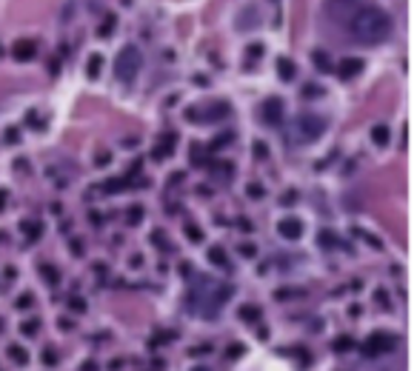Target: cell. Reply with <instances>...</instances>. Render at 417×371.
I'll use <instances>...</instances> for the list:
<instances>
[{
    "label": "cell",
    "instance_id": "ac0fdd59",
    "mask_svg": "<svg viewBox=\"0 0 417 371\" xmlns=\"http://www.w3.org/2000/svg\"><path fill=\"white\" fill-rule=\"evenodd\" d=\"M100 69H103V57H100V54H91V57H89V63H86V74L94 80V77L100 74Z\"/></svg>",
    "mask_w": 417,
    "mask_h": 371
},
{
    "label": "cell",
    "instance_id": "4fadbf2b",
    "mask_svg": "<svg viewBox=\"0 0 417 371\" xmlns=\"http://www.w3.org/2000/svg\"><path fill=\"white\" fill-rule=\"evenodd\" d=\"M175 134H169V140H166V137H163V140H160V146H157V149H154V160H163V157H169V154L175 152Z\"/></svg>",
    "mask_w": 417,
    "mask_h": 371
},
{
    "label": "cell",
    "instance_id": "f546056e",
    "mask_svg": "<svg viewBox=\"0 0 417 371\" xmlns=\"http://www.w3.org/2000/svg\"><path fill=\"white\" fill-rule=\"evenodd\" d=\"M111 29H114V18H106V20H103V26H100V37H109L111 35Z\"/></svg>",
    "mask_w": 417,
    "mask_h": 371
},
{
    "label": "cell",
    "instance_id": "d6986e66",
    "mask_svg": "<svg viewBox=\"0 0 417 371\" xmlns=\"http://www.w3.org/2000/svg\"><path fill=\"white\" fill-rule=\"evenodd\" d=\"M331 349H334V351H340V354H343V351H351V349H354V340H351L349 334H340V337H334Z\"/></svg>",
    "mask_w": 417,
    "mask_h": 371
},
{
    "label": "cell",
    "instance_id": "484cf974",
    "mask_svg": "<svg viewBox=\"0 0 417 371\" xmlns=\"http://www.w3.org/2000/svg\"><path fill=\"white\" fill-rule=\"evenodd\" d=\"M246 192H249V197H252V200H260V197L266 194L260 183H249V186H246Z\"/></svg>",
    "mask_w": 417,
    "mask_h": 371
},
{
    "label": "cell",
    "instance_id": "30bf717a",
    "mask_svg": "<svg viewBox=\"0 0 417 371\" xmlns=\"http://www.w3.org/2000/svg\"><path fill=\"white\" fill-rule=\"evenodd\" d=\"M360 71H363V60H360V57H346V60H340V66H337L340 80H351V77H357Z\"/></svg>",
    "mask_w": 417,
    "mask_h": 371
},
{
    "label": "cell",
    "instance_id": "44dd1931",
    "mask_svg": "<svg viewBox=\"0 0 417 371\" xmlns=\"http://www.w3.org/2000/svg\"><path fill=\"white\" fill-rule=\"evenodd\" d=\"M9 354H12V360H15L18 366H26V363H29V354H26L20 346H9Z\"/></svg>",
    "mask_w": 417,
    "mask_h": 371
},
{
    "label": "cell",
    "instance_id": "8992f818",
    "mask_svg": "<svg viewBox=\"0 0 417 371\" xmlns=\"http://www.w3.org/2000/svg\"><path fill=\"white\" fill-rule=\"evenodd\" d=\"M186 117H189V120H223V117H229V106H226V103H215V106H209L206 111L192 109V111H186Z\"/></svg>",
    "mask_w": 417,
    "mask_h": 371
},
{
    "label": "cell",
    "instance_id": "d4e9b609",
    "mask_svg": "<svg viewBox=\"0 0 417 371\" xmlns=\"http://www.w3.org/2000/svg\"><path fill=\"white\" fill-rule=\"evenodd\" d=\"M320 246H323V248H334V246H337V237H334L331 231H320Z\"/></svg>",
    "mask_w": 417,
    "mask_h": 371
},
{
    "label": "cell",
    "instance_id": "ab89813d",
    "mask_svg": "<svg viewBox=\"0 0 417 371\" xmlns=\"http://www.w3.org/2000/svg\"><path fill=\"white\" fill-rule=\"evenodd\" d=\"M6 197H9V192H6V189H0V209L6 206Z\"/></svg>",
    "mask_w": 417,
    "mask_h": 371
},
{
    "label": "cell",
    "instance_id": "1f68e13d",
    "mask_svg": "<svg viewBox=\"0 0 417 371\" xmlns=\"http://www.w3.org/2000/svg\"><path fill=\"white\" fill-rule=\"evenodd\" d=\"M357 234H360V237H363V240L369 243V246H374V248H383V243L377 240V237H372V234H366V231H357Z\"/></svg>",
    "mask_w": 417,
    "mask_h": 371
},
{
    "label": "cell",
    "instance_id": "e575fe53",
    "mask_svg": "<svg viewBox=\"0 0 417 371\" xmlns=\"http://www.w3.org/2000/svg\"><path fill=\"white\" fill-rule=\"evenodd\" d=\"M260 52H263V46H249V57H260Z\"/></svg>",
    "mask_w": 417,
    "mask_h": 371
},
{
    "label": "cell",
    "instance_id": "60d3db41",
    "mask_svg": "<svg viewBox=\"0 0 417 371\" xmlns=\"http://www.w3.org/2000/svg\"><path fill=\"white\" fill-rule=\"evenodd\" d=\"M195 371H209V369H203V366H198V369H195Z\"/></svg>",
    "mask_w": 417,
    "mask_h": 371
},
{
    "label": "cell",
    "instance_id": "6da1fadb",
    "mask_svg": "<svg viewBox=\"0 0 417 371\" xmlns=\"http://www.w3.org/2000/svg\"><path fill=\"white\" fill-rule=\"evenodd\" d=\"M346 26H349L351 37H354L357 43L377 46L389 37V32H392V18H389L383 9H377V6H360L349 20H346Z\"/></svg>",
    "mask_w": 417,
    "mask_h": 371
},
{
    "label": "cell",
    "instance_id": "d6a6232c",
    "mask_svg": "<svg viewBox=\"0 0 417 371\" xmlns=\"http://www.w3.org/2000/svg\"><path fill=\"white\" fill-rule=\"evenodd\" d=\"M3 140H6V143H18V129H9L3 134Z\"/></svg>",
    "mask_w": 417,
    "mask_h": 371
},
{
    "label": "cell",
    "instance_id": "e0dca14e",
    "mask_svg": "<svg viewBox=\"0 0 417 371\" xmlns=\"http://www.w3.org/2000/svg\"><path fill=\"white\" fill-rule=\"evenodd\" d=\"M240 320H246V323H257V320H260V308L252 306V303L240 306Z\"/></svg>",
    "mask_w": 417,
    "mask_h": 371
},
{
    "label": "cell",
    "instance_id": "d590c367",
    "mask_svg": "<svg viewBox=\"0 0 417 371\" xmlns=\"http://www.w3.org/2000/svg\"><path fill=\"white\" fill-rule=\"evenodd\" d=\"M152 243L154 246H163V231H152Z\"/></svg>",
    "mask_w": 417,
    "mask_h": 371
},
{
    "label": "cell",
    "instance_id": "2e32d148",
    "mask_svg": "<svg viewBox=\"0 0 417 371\" xmlns=\"http://www.w3.org/2000/svg\"><path fill=\"white\" fill-rule=\"evenodd\" d=\"M40 274H43V280L49 285H57V283H60V271H57L54 265H49V263H40Z\"/></svg>",
    "mask_w": 417,
    "mask_h": 371
},
{
    "label": "cell",
    "instance_id": "f1b7e54d",
    "mask_svg": "<svg viewBox=\"0 0 417 371\" xmlns=\"http://www.w3.org/2000/svg\"><path fill=\"white\" fill-rule=\"evenodd\" d=\"M252 152H254V157H260V160H263L266 154H269V149H266V143H263V140H254V146H252Z\"/></svg>",
    "mask_w": 417,
    "mask_h": 371
},
{
    "label": "cell",
    "instance_id": "52a82bcc",
    "mask_svg": "<svg viewBox=\"0 0 417 371\" xmlns=\"http://www.w3.org/2000/svg\"><path fill=\"white\" fill-rule=\"evenodd\" d=\"M277 234L286 237V240H300V237H303V220L283 217L280 223H277Z\"/></svg>",
    "mask_w": 417,
    "mask_h": 371
},
{
    "label": "cell",
    "instance_id": "5b68a950",
    "mask_svg": "<svg viewBox=\"0 0 417 371\" xmlns=\"http://www.w3.org/2000/svg\"><path fill=\"white\" fill-rule=\"evenodd\" d=\"M283 100L280 97H269L263 106H260V114H263V123L266 126H280L283 123Z\"/></svg>",
    "mask_w": 417,
    "mask_h": 371
},
{
    "label": "cell",
    "instance_id": "7a4b0ae2",
    "mask_svg": "<svg viewBox=\"0 0 417 371\" xmlns=\"http://www.w3.org/2000/svg\"><path fill=\"white\" fill-rule=\"evenodd\" d=\"M140 66H143V54H140V49L137 46H123L120 52H117V60H114V77L120 80V83H132L134 77H137V71H140Z\"/></svg>",
    "mask_w": 417,
    "mask_h": 371
},
{
    "label": "cell",
    "instance_id": "277c9868",
    "mask_svg": "<svg viewBox=\"0 0 417 371\" xmlns=\"http://www.w3.org/2000/svg\"><path fill=\"white\" fill-rule=\"evenodd\" d=\"M397 346V337L395 334H389V331H374L372 337L360 346V351H363V357L366 360H377L380 354H389V351H395Z\"/></svg>",
    "mask_w": 417,
    "mask_h": 371
},
{
    "label": "cell",
    "instance_id": "3957f363",
    "mask_svg": "<svg viewBox=\"0 0 417 371\" xmlns=\"http://www.w3.org/2000/svg\"><path fill=\"white\" fill-rule=\"evenodd\" d=\"M326 131V120L320 117V114H300L297 120H294V137L300 140V143H311V140H317L320 134Z\"/></svg>",
    "mask_w": 417,
    "mask_h": 371
},
{
    "label": "cell",
    "instance_id": "74e56055",
    "mask_svg": "<svg viewBox=\"0 0 417 371\" xmlns=\"http://www.w3.org/2000/svg\"><path fill=\"white\" fill-rule=\"evenodd\" d=\"M240 251L246 254V257H252V254H254V246H240Z\"/></svg>",
    "mask_w": 417,
    "mask_h": 371
},
{
    "label": "cell",
    "instance_id": "603a6c76",
    "mask_svg": "<svg viewBox=\"0 0 417 371\" xmlns=\"http://www.w3.org/2000/svg\"><path fill=\"white\" fill-rule=\"evenodd\" d=\"M183 231H186V237H189L192 243L203 240V231H200V226H195V223H186V229H183Z\"/></svg>",
    "mask_w": 417,
    "mask_h": 371
},
{
    "label": "cell",
    "instance_id": "4dcf8cb0",
    "mask_svg": "<svg viewBox=\"0 0 417 371\" xmlns=\"http://www.w3.org/2000/svg\"><path fill=\"white\" fill-rule=\"evenodd\" d=\"M35 306V297H32V294H20V297H18V308H32Z\"/></svg>",
    "mask_w": 417,
    "mask_h": 371
},
{
    "label": "cell",
    "instance_id": "5bb4252c",
    "mask_svg": "<svg viewBox=\"0 0 417 371\" xmlns=\"http://www.w3.org/2000/svg\"><path fill=\"white\" fill-rule=\"evenodd\" d=\"M209 263H215V265H220V268H229L226 248H223V246H212V248H209Z\"/></svg>",
    "mask_w": 417,
    "mask_h": 371
},
{
    "label": "cell",
    "instance_id": "9c48e42d",
    "mask_svg": "<svg viewBox=\"0 0 417 371\" xmlns=\"http://www.w3.org/2000/svg\"><path fill=\"white\" fill-rule=\"evenodd\" d=\"M357 9H360V0H331L329 3L331 15H334V18H346V20H349Z\"/></svg>",
    "mask_w": 417,
    "mask_h": 371
},
{
    "label": "cell",
    "instance_id": "9a60e30c",
    "mask_svg": "<svg viewBox=\"0 0 417 371\" xmlns=\"http://www.w3.org/2000/svg\"><path fill=\"white\" fill-rule=\"evenodd\" d=\"M311 60H314V66H317V71H329L331 69V57L323 52V49H314V52H311Z\"/></svg>",
    "mask_w": 417,
    "mask_h": 371
},
{
    "label": "cell",
    "instance_id": "8fae6325",
    "mask_svg": "<svg viewBox=\"0 0 417 371\" xmlns=\"http://www.w3.org/2000/svg\"><path fill=\"white\" fill-rule=\"evenodd\" d=\"M277 74H280V80H286V83H289V80H294L297 66L291 63L289 57H280V60H277Z\"/></svg>",
    "mask_w": 417,
    "mask_h": 371
},
{
    "label": "cell",
    "instance_id": "4316f807",
    "mask_svg": "<svg viewBox=\"0 0 417 371\" xmlns=\"http://www.w3.org/2000/svg\"><path fill=\"white\" fill-rule=\"evenodd\" d=\"M140 220H143V209H140V206H132V209H129V226H137Z\"/></svg>",
    "mask_w": 417,
    "mask_h": 371
},
{
    "label": "cell",
    "instance_id": "7402d4cb",
    "mask_svg": "<svg viewBox=\"0 0 417 371\" xmlns=\"http://www.w3.org/2000/svg\"><path fill=\"white\" fill-rule=\"evenodd\" d=\"M20 229L26 231V237H29V240H37V237H40V231H43V229H40V223H23Z\"/></svg>",
    "mask_w": 417,
    "mask_h": 371
},
{
    "label": "cell",
    "instance_id": "ba28073f",
    "mask_svg": "<svg viewBox=\"0 0 417 371\" xmlns=\"http://www.w3.org/2000/svg\"><path fill=\"white\" fill-rule=\"evenodd\" d=\"M35 54H37V43L29 40V37H20V40H15V46H12V57L20 60V63L35 60Z\"/></svg>",
    "mask_w": 417,
    "mask_h": 371
},
{
    "label": "cell",
    "instance_id": "83f0119b",
    "mask_svg": "<svg viewBox=\"0 0 417 371\" xmlns=\"http://www.w3.org/2000/svg\"><path fill=\"white\" fill-rule=\"evenodd\" d=\"M43 363H46V366H54V363H57V351L52 349V346L43 349Z\"/></svg>",
    "mask_w": 417,
    "mask_h": 371
},
{
    "label": "cell",
    "instance_id": "ffe728a7",
    "mask_svg": "<svg viewBox=\"0 0 417 371\" xmlns=\"http://www.w3.org/2000/svg\"><path fill=\"white\" fill-rule=\"evenodd\" d=\"M37 331H40V320H37V317H32V320L20 323V334H23V337H35Z\"/></svg>",
    "mask_w": 417,
    "mask_h": 371
},
{
    "label": "cell",
    "instance_id": "cb8c5ba5",
    "mask_svg": "<svg viewBox=\"0 0 417 371\" xmlns=\"http://www.w3.org/2000/svg\"><path fill=\"white\" fill-rule=\"evenodd\" d=\"M240 354H246V346H243V343H235V346L226 349V357H229V360H237Z\"/></svg>",
    "mask_w": 417,
    "mask_h": 371
},
{
    "label": "cell",
    "instance_id": "836d02e7",
    "mask_svg": "<svg viewBox=\"0 0 417 371\" xmlns=\"http://www.w3.org/2000/svg\"><path fill=\"white\" fill-rule=\"evenodd\" d=\"M69 306H72V308H77V311H83V308H86V303H83L80 297H72V300H69Z\"/></svg>",
    "mask_w": 417,
    "mask_h": 371
},
{
    "label": "cell",
    "instance_id": "8d00e7d4",
    "mask_svg": "<svg viewBox=\"0 0 417 371\" xmlns=\"http://www.w3.org/2000/svg\"><path fill=\"white\" fill-rule=\"evenodd\" d=\"M294 200H297V194H294V192H289V194L283 197V203H286V206H291V203H294Z\"/></svg>",
    "mask_w": 417,
    "mask_h": 371
},
{
    "label": "cell",
    "instance_id": "f35d334b",
    "mask_svg": "<svg viewBox=\"0 0 417 371\" xmlns=\"http://www.w3.org/2000/svg\"><path fill=\"white\" fill-rule=\"evenodd\" d=\"M94 163H100V166H106V163H109V154H100V157H94Z\"/></svg>",
    "mask_w": 417,
    "mask_h": 371
},
{
    "label": "cell",
    "instance_id": "7c38bea8",
    "mask_svg": "<svg viewBox=\"0 0 417 371\" xmlns=\"http://www.w3.org/2000/svg\"><path fill=\"white\" fill-rule=\"evenodd\" d=\"M372 140L377 143V146H389V140H392V131H389V126H383V123L372 126Z\"/></svg>",
    "mask_w": 417,
    "mask_h": 371
}]
</instances>
